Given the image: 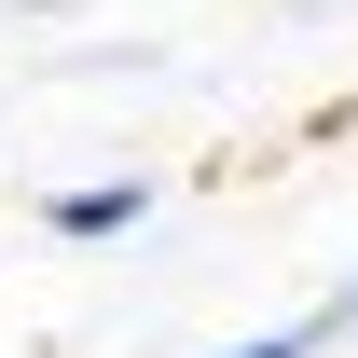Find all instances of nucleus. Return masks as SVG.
Here are the masks:
<instances>
[{
  "instance_id": "f257e3e1",
  "label": "nucleus",
  "mask_w": 358,
  "mask_h": 358,
  "mask_svg": "<svg viewBox=\"0 0 358 358\" xmlns=\"http://www.w3.org/2000/svg\"><path fill=\"white\" fill-rule=\"evenodd\" d=\"M42 221L69 234V248H96V234H138V221H152V179H69Z\"/></svg>"
},
{
  "instance_id": "f03ea898",
  "label": "nucleus",
  "mask_w": 358,
  "mask_h": 358,
  "mask_svg": "<svg viewBox=\"0 0 358 358\" xmlns=\"http://www.w3.org/2000/svg\"><path fill=\"white\" fill-rule=\"evenodd\" d=\"M221 358H317V331H248V345H221Z\"/></svg>"
},
{
  "instance_id": "7ed1b4c3",
  "label": "nucleus",
  "mask_w": 358,
  "mask_h": 358,
  "mask_svg": "<svg viewBox=\"0 0 358 358\" xmlns=\"http://www.w3.org/2000/svg\"><path fill=\"white\" fill-rule=\"evenodd\" d=\"M317 331H358V275H345V289H331V317H317Z\"/></svg>"
}]
</instances>
